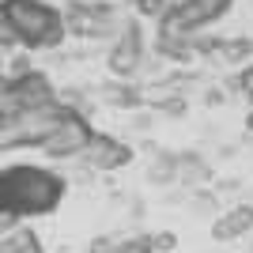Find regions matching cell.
I'll return each instance as SVG.
<instances>
[{"label":"cell","instance_id":"6da1fadb","mask_svg":"<svg viewBox=\"0 0 253 253\" xmlns=\"http://www.w3.org/2000/svg\"><path fill=\"white\" fill-rule=\"evenodd\" d=\"M64 181L42 167H8L0 170V215L27 219V215H45L61 204Z\"/></svg>","mask_w":253,"mask_h":253},{"label":"cell","instance_id":"7a4b0ae2","mask_svg":"<svg viewBox=\"0 0 253 253\" xmlns=\"http://www.w3.org/2000/svg\"><path fill=\"white\" fill-rule=\"evenodd\" d=\"M0 19L11 23L27 49H49L64 38V15L45 0H0Z\"/></svg>","mask_w":253,"mask_h":253},{"label":"cell","instance_id":"3957f363","mask_svg":"<svg viewBox=\"0 0 253 253\" xmlns=\"http://www.w3.org/2000/svg\"><path fill=\"white\" fill-rule=\"evenodd\" d=\"M227 8H231V0H181L178 8H170L167 19H163V38L167 42H181L189 31L215 23Z\"/></svg>","mask_w":253,"mask_h":253},{"label":"cell","instance_id":"277c9868","mask_svg":"<svg viewBox=\"0 0 253 253\" xmlns=\"http://www.w3.org/2000/svg\"><path fill=\"white\" fill-rule=\"evenodd\" d=\"M91 140H95V128L87 125V117H80L72 106H64L61 121L49 132V140L42 144V151L53 155V159H76V155L84 159V151L91 148Z\"/></svg>","mask_w":253,"mask_h":253},{"label":"cell","instance_id":"5b68a950","mask_svg":"<svg viewBox=\"0 0 253 253\" xmlns=\"http://www.w3.org/2000/svg\"><path fill=\"white\" fill-rule=\"evenodd\" d=\"M84 159L95 170H117V167H125L128 159H132V151H128L121 140H110V136H98L95 132V140H91V148L84 151Z\"/></svg>","mask_w":253,"mask_h":253},{"label":"cell","instance_id":"8992f818","mask_svg":"<svg viewBox=\"0 0 253 253\" xmlns=\"http://www.w3.org/2000/svg\"><path fill=\"white\" fill-rule=\"evenodd\" d=\"M250 231H253V204H238V208L223 211L219 219L211 223V234L219 242H234V238H242Z\"/></svg>","mask_w":253,"mask_h":253},{"label":"cell","instance_id":"52a82bcc","mask_svg":"<svg viewBox=\"0 0 253 253\" xmlns=\"http://www.w3.org/2000/svg\"><path fill=\"white\" fill-rule=\"evenodd\" d=\"M140 53H144V45H140V34L128 27L121 38H117V45L110 49V68H114L117 76H132L140 68Z\"/></svg>","mask_w":253,"mask_h":253},{"label":"cell","instance_id":"ba28073f","mask_svg":"<svg viewBox=\"0 0 253 253\" xmlns=\"http://www.w3.org/2000/svg\"><path fill=\"white\" fill-rule=\"evenodd\" d=\"M0 253H42V242L31 227H11L4 238H0Z\"/></svg>","mask_w":253,"mask_h":253},{"label":"cell","instance_id":"9c48e42d","mask_svg":"<svg viewBox=\"0 0 253 253\" xmlns=\"http://www.w3.org/2000/svg\"><path fill=\"white\" fill-rule=\"evenodd\" d=\"M102 253H155V250H151V238H125V242H114Z\"/></svg>","mask_w":253,"mask_h":253},{"label":"cell","instance_id":"30bf717a","mask_svg":"<svg viewBox=\"0 0 253 253\" xmlns=\"http://www.w3.org/2000/svg\"><path fill=\"white\" fill-rule=\"evenodd\" d=\"M136 11H140V15H148V19H167L170 0H136Z\"/></svg>","mask_w":253,"mask_h":253},{"label":"cell","instance_id":"8fae6325","mask_svg":"<svg viewBox=\"0 0 253 253\" xmlns=\"http://www.w3.org/2000/svg\"><path fill=\"white\" fill-rule=\"evenodd\" d=\"M19 34H15V31H11V23H4V19H0V49H19Z\"/></svg>","mask_w":253,"mask_h":253},{"label":"cell","instance_id":"7c38bea8","mask_svg":"<svg viewBox=\"0 0 253 253\" xmlns=\"http://www.w3.org/2000/svg\"><path fill=\"white\" fill-rule=\"evenodd\" d=\"M174 246H178L174 234H151V250L155 253H167V250H174Z\"/></svg>","mask_w":253,"mask_h":253},{"label":"cell","instance_id":"4fadbf2b","mask_svg":"<svg viewBox=\"0 0 253 253\" xmlns=\"http://www.w3.org/2000/svg\"><path fill=\"white\" fill-rule=\"evenodd\" d=\"M246 53H250V42H231V45H223V57H227V61H242Z\"/></svg>","mask_w":253,"mask_h":253},{"label":"cell","instance_id":"5bb4252c","mask_svg":"<svg viewBox=\"0 0 253 253\" xmlns=\"http://www.w3.org/2000/svg\"><path fill=\"white\" fill-rule=\"evenodd\" d=\"M11 227H19V223L11 219V215H0V238H4V234H8V231H11Z\"/></svg>","mask_w":253,"mask_h":253},{"label":"cell","instance_id":"9a60e30c","mask_svg":"<svg viewBox=\"0 0 253 253\" xmlns=\"http://www.w3.org/2000/svg\"><path fill=\"white\" fill-rule=\"evenodd\" d=\"M242 87H246V91H253V68H246V76H242Z\"/></svg>","mask_w":253,"mask_h":253},{"label":"cell","instance_id":"2e32d148","mask_svg":"<svg viewBox=\"0 0 253 253\" xmlns=\"http://www.w3.org/2000/svg\"><path fill=\"white\" fill-rule=\"evenodd\" d=\"M246 128H250V132H253V114H250V121H246Z\"/></svg>","mask_w":253,"mask_h":253}]
</instances>
